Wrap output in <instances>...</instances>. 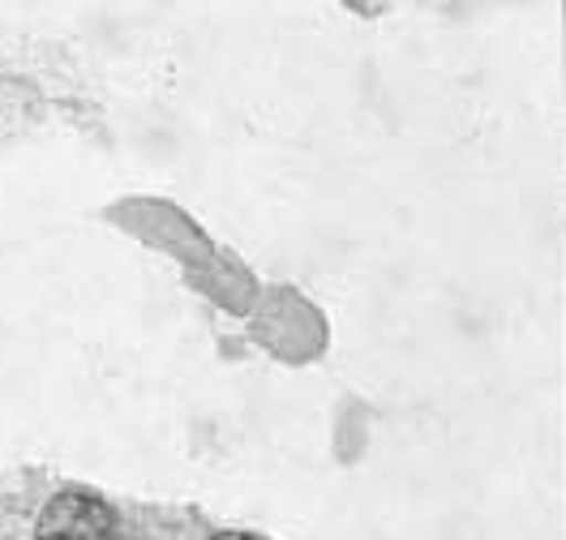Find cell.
<instances>
[{
  "instance_id": "cell-1",
  "label": "cell",
  "mask_w": 566,
  "mask_h": 540,
  "mask_svg": "<svg viewBox=\"0 0 566 540\" xmlns=\"http://www.w3.org/2000/svg\"><path fill=\"white\" fill-rule=\"evenodd\" d=\"M35 540H125L120 515L91 489H56L35 519Z\"/></svg>"
},
{
  "instance_id": "cell-2",
  "label": "cell",
  "mask_w": 566,
  "mask_h": 540,
  "mask_svg": "<svg viewBox=\"0 0 566 540\" xmlns=\"http://www.w3.org/2000/svg\"><path fill=\"white\" fill-rule=\"evenodd\" d=\"M211 540H266V537H258V532H237V528H228V532H214Z\"/></svg>"
}]
</instances>
